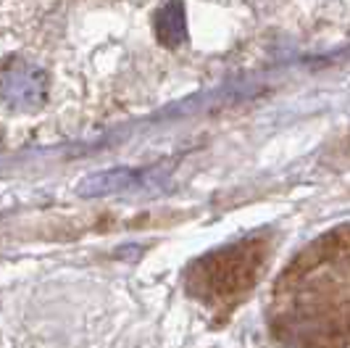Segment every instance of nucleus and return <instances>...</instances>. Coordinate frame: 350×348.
<instances>
[{
  "instance_id": "obj_1",
  "label": "nucleus",
  "mask_w": 350,
  "mask_h": 348,
  "mask_svg": "<svg viewBox=\"0 0 350 348\" xmlns=\"http://www.w3.org/2000/svg\"><path fill=\"white\" fill-rule=\"evenodd\" d=\"M258 261H261V251L253 248V243L224 248L203 261L206 264V285L216 296L240 293L245 285H250V279L258 269Z\"/></svg>"
},
{
  "instance_id": "obj_2",
  "label": "nucleus",
  "mask_w": 350,
  "mask_h": 348,
  "mask_svg": "<svg viewBox=\"0 0 350 348\" xmlns=\"http://www.w3.org/2000/svg\"><path fill=\"white\" fill-rule=\"evenodd\" d=\"M0 95L18 111L40 108L48 98V74L21 58L0 64Z\"/></svg>"
},
{
  "instance_id": "obj_3",
  "label": "nucleus",
  "mask_w": 350,
  "mask_h": 348,
  "mask_svg": "<svg viewBox=\"0 0 350 348\" xmlns=\"http://www.w3.org/2000/svg\"><path fill=\"white\" fill-rule=\"evenodd\" d=\"M161 185V169H108V172L90 174L77 182V195L82 198H100V195H116V192H132L140 188H158Z\"/></svg>"
},
{
  "instance_id": "obj_4",
  "label": "nucleus",
  "mask_w": 350,
  "mask_h": 348,
  "mask_svg": "<svg viewBox=\"0 0 350 348\" xmlns=\"http://www.w3.org/2000/svg\"><path fill=\"white\" fill-rule=\"evenodd\" d=\"M156 37L166 48H176L187 40V11L182 0H169L163 8H158Z\"/></svg>"
}]
</instances>
